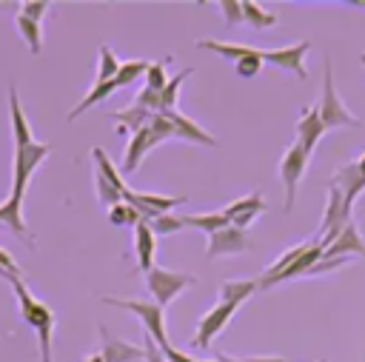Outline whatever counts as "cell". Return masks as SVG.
<instances>
[{
    "mask_svg": "<svg viewBox=\"0 0 365 362\" xmlns=\"http://www.w3.org/2000/svg\"><path fill=\"white\" fill-rule=\"evenodd\" d=\"M14 294H17V308H20V316L26 319V325L34 328L37 333V348H40V362H51V336H54V311L40 302L23 279H14L11 282Z\"/></svg>",
    "mask_w": 365,
    "mask_h": 362,
    "instance_id": "1",
    "label": "cell"
},
{
    "mask_svg": "<svg viewBox=\"0 0 365 362\" xmlns=\"http://www.w3.org/2000/svg\"><path fill=\"white\" fill-rule=\"evenodd\" d=\"M106 305H117V308H125L131 314L140 316L145 333L160 345V351H168L171 342L165 336V308H160L157 302H145V299H120V296H103Z\"/></svg>",
    "mask_w": 365,
    "mask_h": 362,
    "instance_id": "2",
    "label": "cell"
},
{
    "mask_svg": "<svg viewBox=\"0 0 365 362\" xmlns=\"http://www.w3.org/2000/svg\"><path fill=\"white\" fill-rule=\"evenodd\" d=\"M319 108V117H322V125L325 128H342V125H362L359 117H354L345 103L339 100L336 94V86H334V77H331V60H325V77H322V97L317 103Z\"/></svg>",
    "mask_w": 365,
    "mask_h": 362,
    "instance_id": "3",
    "label": "cell"
},
{
    "mask_svg": "<svg viewBox=\"0 0 365 362\" xmlns=\"http://www.w3.org/2000/svg\"><path fill=\"white\" fill-rule=\"evenodd\" d=\"M145 285L148 291L154 294V302L160 308H165L168 302H174L188 285H197V276L194 274H182V271H168V268H151L145 274Z\"/></svg>",
    "mask_w": 365,
    "mask_h": 362,
    "instance_id": "4",
    "label": "cell"
},
{
    "mask_svg": "<svg viewBox=\"0 0 365 362\" xmlns=\"http://www.w3.org/2000/svg\"><path fill=\"white\" fill-rule=\"evenodd\" d=\"M51 145L48 143H29V145H14V185H11V197L23 202V194L29 188L31 174L37 171V165L48 157Z\"/></svg>",
    "mask_w": 365,
    "mask_h": 362,
    "instance_id": "5",
    "label": "cell"
},
{
    "mask_svg": "<svg viewBox=\"0 0 365 362\" xmlns=\"http://www.w3.org/2000/svg\"><path fill=\"white\" fill-rule=\"evenodd\" d=\"M308 160H311V154H308L299 143H294V145L282 154V160H279V180H282V185H285V211L294 208L297 185H299V180H302V174H305V168H308Z\"/></svg>",
    "mask_w": 365,
    "mask_h": 362,
    "instance_id": "6",
    "label": "cell"
},
{
    "mask_svg": "<svg viewBox=\"0 0 365 362\" xmlns=\"http://www.w3.org/2000/svg\"><path fill=\"white\" fill-rule=\"evenodd\" d=\"M123 202H131L145 222L157 219L160 214H171L174 205H182L185 197H168V194H143V191H134V188H123Z\"/></svg>",
    "mask_w": 365,
    "mask_h": 362,
    "instance_id": "7",
    "label": "cell"
},
{
    "mask_svg": "<svg viewBox=\"0 0 365 362\" xmlns=\"http://www.w3.org/2000/svg\"><path fill=\"white\" fill-rule=\"evenodd\" d=\"M240 305H234V302H217L202 319H200V325H197V333H194V345L197 348H208L211 345V339L217 336V333H222V328L228 325V319L234 316V311H237Z\"/></svg>",
    "mask_w": 365,
    "mask_h": 362,
    "instance_id": "8",
    "label": "cell"
},
{
    "mask_svg": "<svg viewBox=\"0 0 365 362\" xmlns=\"http://www.w3.org/2000/svg\"><path fill=\"white\" fill-rule=\"evenodd\" d=\"M322 254H325V245L317 239V242H311V245H308V251H305L297 262H291L285 271H279V274H274V276H262V279H257V285H259V288H271V285H279V282H285V279H294V276L311 274V271H314V265L322 259Z\"/></svg>",
    "mask_w": 365,
    "mask_h": 362,
    "instance_id": "9",
    "label": "cell"
},
{
    "mask_svg": "<svg viewBox=\"0 0 365 362\" xmlns=\"http://www.w3.org/2000/svg\"><path fill=\"white\" fill-rule=\"evenodd\" d=\"M365 257V239H362V234H359V228H356V222H348L342 231H339V237L325 248V254H322V259H351V257Z\"/></svg>",
    "mask_w": 365,
    "mask_h": 362,
    "instance_id": "10",
    "label": "cell"
},
{
    "mask_svg": "<svg viewBox=\"0 0 365 362\" xmlns=\"http://www.w3.org/2000/svg\"><path fill=\"white\" fill-rule=\"evenodd\" d=\"M308 48H311V43L302 40V43L288 46V48H268V51H262V60L271 63V66H279V68H285V71H294L299 80H305L308 71H305V66H302V57L308 54Z\"/></svg>",
    "mask_w": 365,
    "mask_h": 362,
    "instance_id": "11",
    "label": "cell"
},
{
    "mask_svg": "<svg viewBox=\"0 0 365 362\" xmlns=\"http://www.w3.org/2000/svg\"><path fill=\"white\" fill-rule=\"evenodd\" d=\"M157 143H163V140L157 137V131L151 128V123H148L145 128H140L137 134H131V140H128V145H125V157H123V174L137 171V165L143 162V157H145Z\"/></svg>",
    "mask_w": 365,
    "mask_h": 362,
    "instance_id": "12",
    "label": "cell"
},
{
    "mask_svg": "<svg viewBox=\"0 0 365 362\" xmlns=\"http://www.w3.org/2000/svg\"><path fill=\"white\" fill-rule=\"evenodd\" d=\"M259 211H265V200H262L259 194H248V197L234 200L231 205L222 208V214L228 217V222L237 225V228H242V231L259 217Z\"/></svg>",
    "mask_w": 365,
    "mask_h": 362,
    "instance_id": "13",
    "label": "cell"
},
{
    "mask_svg": "<svg viewBox=\"0 0 365 362\" xmlns=\"http://www.w3.org/2000/svg\"><path fill=\"white\" fill-rule=\"evenodd\" d=\"M245 248H248L245 231L237 228V225H225L222 231L208 237V248L205 251H208V257H222V254H240Z\"/></svg>",
    "mask_w": 365,
    "mask_h": 362,
    "instance_id": "14",
    "label": "cell"
},
{
    "mask_svg": "<svg viewBox=\"0 0 365 362\" xmlns=\"http://www.w3.org/2000/svg\"><path fill=\"white\" fill-rule=\"evenodd\" d=\"M328 185L339 188V191H342V197H345V205H348V208H354L356 197L365 191V177H362V171H359V165H356V162H348V165H342V168L331 177V182H328Z\"/></svg>",
    "mask_w": 365,
    "mask_h": 362,
    "instance_id": "15",
    "label": "cell"
},
{
    "mask_svg": "<svg viewBox=\"0 0 365 362\" xmlns=\"http://www.w3.org/2000/svg\"><path fill=\"white\" fill-rule=\"evenodd\" d=\"M100 339H103V353H100L103 362H137V359L145 356L143 348H137L131 342H123V339H114L106 325H100Z\"/></svg>",
    "mask_w": 365,
    "mask_h": 362,
    "instance_id": "16",
    "label": "cell"
},
{
    "mask_svg": "<svg viewBox=\"0 0 365 362\" xmlns=\"http://www.w3.org/2000/svg\"><path fill=\"white\" fill-rule=\"evenodd\" d=\"M328 128L322 125V117H319V108L317 105H311V108H305L302 114H299V123H297V143L311 154L314 151V145L319 143V137L325 134Z\"/></svg>",
    "mask_w": 365,
    "mask_h": 362,
    "instance_id": "17",
    "label": "cell"
},
{
    "mask_svg": "<svg viewBox=\"0 0 365 362\" xmlns=\"http://www.w3.org/2000/svg\"><path fill=\"white\" fill-rule=\"evenodd\" d=\"M134 251H137V268L143 274H148L154 268V254H157V234L151 231V225L143 219L134 228Z\"/></svg>",
    "mask_w": 365,
    "mask_h": 362,
    "instance_id": "18",
    "label": "cell"
},
{
    "mask_svg": "<svg viewBox=\"0 0 365 362\" xmlns=\"http://www.w3.org/2000/svg\"><path fill=\"white\" fill-rule=\"evenodd\" d=\"M163 114L171 120V125H174V137L188 140V143H197V145H217V140H214L208 131H202V125H197L191 117L180 114L177 108H174V111H163Z\"/></svg>",
    "mask_w": 365,
    "mask_h": 362,
    "instance_id": "19",
    "label": "cell"
},
{
    "mask_svg": "<svg viewBox=\"0 0 365 362\" xmlns=\"http://www.w3.org/2000/svg\"><path fill=\"white\" fill-rule=\"evenodd\" d=\"M9 111H11V140L14 145H29L34 143V134H31V125H29V117L20 105V97H17V88L9 86Z\"/></svg>",
    "mask_w": 365,
    "mask_h": 362,
    "instance_id": "20",
    "label": "cell"
},
{
    "mask_svg": "<svg viewBox=\"0 0 365 362\" xmlns=\"http://www.w3.org/2000/svg\"><path fill=\"white\" fill-rule=\"evenodd\" d=\"M151 111L148 108H143V105H137V103H131V105H125V108H120V111H114L111 114V120H117V123H123L120 125V131H131V134H137L140 128H145L148 123H151Z\"/></svg>",
    "mask_w": 365,
    "mask_h": 362,
    "instance_id": "21",
    "label": "cell"
},
{
    "mask_svg": "<svg viewBox=\"0 0 365 362\" xmlns=\"http://www.w3.org/2000/svg\"><path fill=\"white\" fill-rule=\"evenodd\" d=\"M23 202L20 200H14V197H9L3 205H0V225L3 228H11L14 234H20L26 242L31 239V234H29V228H26V222H23Z\"/></svg>",
    "mask_w": 365,
    "mask_h": 362,
    "instance_id": "22",
    "label": "cell"
},
{
    "mask_svg": "<svg viewBox=\"0 0 365 362\" xmlns=\"http://www.w3.org/2000/svg\"><path fill=\"white\" fill-rule=\"evenodd\" d=\"M197 48H202V51H214V54L228 57V60H234V63H240L242 57H251V54L257 51L254 46H242V43H225V40H200V43H197Z\"/></svg>",
    "mask_w": 365,
    "mask_h": 362,
    "instance_id": "23",
    "label": "cell"
},
{
    "mask_svg": "<svg viewBox=\"0 0 365 362\" xmlns=\"http://www.w3.org/2000/svg\"><path fill=\"white\" fill-rule=\"evenodd\" d=\"M117 88H120V86H117L114 80H106V83H94V86H91V91H88V94H86V97H83V100H80V103H77V105L68 111V120H77L83 111L94 108L97 103H103V100H106L108 94H114Z\"/></svg>",
    "mask_w": 365,
    "mask_h": 362,
    "instance_id": "24",
    "label": "cell"
},
{
    "mask_svg": "<svg viewBox=\"0 0 365 362\" xmlns=\"http://www.w3.org/2000/svg\"><path fill=\"white\" fill-rule=\"evenodd\" d=\"M259 285L254 279H225L220 285V302H234V305H242Z\"/></svg>",
    "mask_w": 365,
    "mask_h": 362,
    "instance_id": "25",
    "label": "cell"
},
{
    "mask_svg": "<svg viewBox=\"0 0 365 362\" xmlns=\"http://www.w3.org/2000/svg\"><path fill=\"white\" fill-rule=\"evenodd\" d=\"M14 23H17L20 37L26 40L29 51H31V54H40V51H43V29H40V23L31 20V17H26V14H17Z\"/></svg>",
    "mask_w": 365,
    "mask_h": 362,
    "instance_id": "26",
    "label": "cell"
},
{
    "mask_svg": "<svg viewBox=\"0 0 365 362\" xmlns=\"http://www.w3.org/2000/svg\"><path fill=\"white\" fill-rule=\"evenodd\" d=\"M185 219V228H200V231H205L208 237L211 234H217V231H222L225 225H231L228 222V217L222 214V211H211V214H191V217H182Z\"/></svg>",
    "mask_w": 365,
    "mask_h": 362,
    "instance_id": "27",
    "label": "cell"
},
{
    "mask_svg": "<svg viewBox=\"0 0 365 362\" xmlns=\"http://www.w3.org/2000/svg\"><path fill=\"white\" fill-rule=\"evenodd\" d=\"M91 157H94L97 174H103V177H106V180H108L114 188H120V191H123V188H125V180H123V174L114 168V162L108 160V154H106L103 148H97V145H94V148H91Z\"/></svg>",
    "mask_w": 365,
    "mask_h": 362,
    "instance_id": "28",
    "label": "cell"
},
{
    "mask_svg": "<svg viewBox=\"0 0 365 362\" xmlns=\"http://www.w3.org/2000/svg\"><path fill=\"white\" fill-rule=\"evenodd\" d=\"M242 17L254 29H271V26H277V14L268 11V9H262V6H257V3H251V0H242Z\"/></svg>",
    "mask_w": 365,
    "mask_h": 362,
    "instance_id": "29",
    "label": "cell"
},
{
    "mask_svg": "<svg viewBox=\"0 0 365 362\" xmlns=\"http://www.w3.org/2000/svg\"><path fill=\"white\" fill-rule=\"evenodd\" d=\"M120 57L111 51V46H100V68H97V77L94 83H106V80H114L117 71H120Z\"/></svg>",
    "mask_w": 365,
    "mask_h": 362,
    "instance_id": "30",
    "label": "cell"
},
{
    "mask_svg": "<svg viewBox=\"0 0 365 362\" xmlns=\"http://www.w3.org/2000/svg\"><path fill=\"white\" fill-rule=\"evenodd\" d=\"M191 74V68H185V71H180L177 77H171L168 80V86L160 91V103H163V111H174L177 108V94H180V88H182V80ZM160 111V114H163Z\"/></svg>",
    "mask_w": 365,
    "mask_h": 362,
    "instance_id": "31",
    "label": "cell"
},
{
    "mask_svg": "<svg viewBox=\"0 0 365 362\" xmlns=\"http://www.w3.org/2000/svg\"><path fill=\"white\" fill-rule=\"evenodd\" d=\"M108 219H111L114 225H134V228H137V222H143V214H140L131 202H120V205L108 208Z\"/></svg>",
    "mask_w": 365,
    "mask_h": 362,
    "instance_id": "32",
    "label": "cell"
},
{
    "mask_svg": "<svg viewBox=\"0 0 365 362\" xmlns=\"http://www.w3.org/2000/svg\"><path fill=\"white\" fill-rule=\"evenodd\" d=\"M145 71H148V63H145V60H128V63H123V66H120V71H117L114 83L123 88V86H128V83L140 80Z\"/></svg>",
    "mask_w": 365,
    "mask_h": 362,
    "instance_id": "33",
    "label": "cell"
},
{
    "mask_svg": "<svg viewBox=\"0 0 365 362\" xmlns=\"http://www.w3.org/2000/svg\"><path fill=\"white\" fill-rule=\"evenodd\" d=\"M148 225H151V231H154L157 237H165V234H177V231H182V228H185V219H182L180 214H160V217L151 219Z\"/></svg>",
    "mask_w": 365,
    "mask_h": 362,
    "instance_id": "34",
    "label": "cell"
},
{
    "mask_svg": "<svg viewBox=\"0 0 365 362\" xmlns=\"http://www.w3.org/2000/svg\"><path fill=\"white\" fill-rule=\"evenodd\" d=\"M308 245H311V242H299V245H294L291 251H285L282 257H277V259L271 262V268L265 271V276H274V274H279V271H285V268H288L291 262H297V259H299V257H302V254L308 251Z\"/></svg>",
    "mask_w": 365,
    "mask_h": 362,
    "instance_id": "35",
    "label": "cell"
},
{
    "mask_svg": "<svg viewBox=\"0 0 365 362\" xmlns=\"http://www.w3.org/2000/svg\"><path fill=\"white\" fill-rule=\"evenodd\" d=\"M168 74H165V63L160 60V63H148V71H145V86L151 88V91H163L165 86H168Z\"/></svg>",
    "mask_w": 365,
    "mask_h": 362,
    "instance_id": "36",
    "label": "cell"
},
{
    "mask_svg": "<svg viewBox=\"0 0 365 362\" xmlns=\"http://www.w3.org/2000/svg\"><path fill=\"white\" fill-rule=\"evenodd\" d=\"M262 63H265V60H262V51L257 48L251 57H242V60L234 63V66H237V74H240V77H254V74L262 68Z\"/></svg>",
    "mask_w": 365,
    "mask_h": 362,
    "instance_id": "37",
    "label": "cell"
},
{
    "mask_svg": "<svg viewBox=\"0 0 365 362\" xmlns=\"http://www.w3.org/2000/svg\"><path fill=\"white\" fill-rule=\"evenodd\" d=\"M217 9H222V17H225L228 26H237L240 20H245V17H242V3H240V0H220Z\"/></svg>",
    "mask_w": 365,
    "mask_h": 362,
    "instance_id": "38",
    "label": "cell"
},
{
    "mask_svg": "<svg viewBox=\"0 0 365 362\" xmlns=\"http://www.w3.org/2000/svg\"><path fill=\"white\" fill-rule=\"evenodd\" d=\"M0 276H6L9 282H14V279H23V271H20V265L14 262V257L11 254H6L3 248H0Z\"/></svg>",
    "mask_w": 365,
    "mask_h": 362,
    "instance_id": "39",
    "label": "cell"
},
{
    "mask_svg": "<svg viewBox=\"0 0 365 362\" xmlns=\"http://www.w3.org/2000/svg\"><path fill=\"white\" fill-rule=\"evenodd\" d=\"M46 11H48V3H43V0H37V3H31V0H29V3H23V6H20V14H26V17L37 20V23L43 20V14H46Z\"/></svg>",
    "mask_w": 365,
    "mask_h": 362,
    "instance_id": "40",
    "label": "cell"
},
{
    "mask_svg": "<svg viewBox=\"0 0 365 362\" xmlns=\"http://www.w3.org/2000/svg\"><path fill=\"white\" fill-rule=\"evenodd\" d=\"M143 351H145V356H143L145 362H168V359H165V353L160 351V345H157V342H154V339H151L148 333H145V342H143Z\"/></svg>",
    "mask_w": 365,
    "mask_h": 362,
    "instance_id": "41",
    "label": "cell"
},
{
    "mask_svg": "<svg viewBox=\"0 0 365 362\" xmlns=\"http://www.w3.org/2000/svg\"><path fill=\"white\" fill-rule=\"evenodd\" d=\"M245 362H288V359H282V356H248Z\"/></svg>",
    "mask_w": 365,
    "mask_h": 362,
    "instance_id": "42",
    "label": "cell"
},
{
    "mask_svg": "<svg viewBox=\"0 0 365 362\" xmlns=\"http://www.w3.org/2000/svg\"><path fill=\"white\" fill-rule=\"evenodd\" d=\"M217 362H245V359H237V356H228V353H217Z\"/></svg>",
    "mask_w": 365,
    "mask_h": 362,
    "instance_id": "43",
    "label": "cell"
},
{
    "mask_svg": "<svg viewBox=\"0 0 365 362\" xmlns=\"http://www.w3.org/2000/svg\"><path fill=\"white\" fill-rule=\"evenodd\" d=\"M356 165H359V171H362V177H365V154L356 160Z\"/></svg>",
    "mask_w": 365,
    "mask_h": 362,
    "instance_id": "44",
    "label": "cell"
},
{
    "mask_svg": "<svg viewBox=\"0 0 365 362\" xmlns=\"http://www.w3.org/2000/svg\"><path fill=\"white\" fill-rule=\"evenodd\" d=\"M362 66H365V54H362Z\"/></svg>",
    "mask_w": 365,
    "mask_h": 362,
    "instance_id": "45",
    "label": "cell"
},
{
    "mask_svg": "<svg viewBox=\"0 0 365 362\" xmlns=\"http://www.w3.org/2000/svg\"><path fill=\"white\" fill-rule=\"evenodd\" d=\"M208 362H217V359H208Z\"/></svg>",
    "mask_w": 365,
    "mask_h": 362,
    "instance_id": "46",
    "label": "cell"
},
{
    "mask_svg": "<svg viewBox=\"0 0 365 362\" xmlns=\"http://www.w3.org/2000/svg\"><path fill=\"white\" fill-rule=\"evenodd\" d=\"M317 362H325V359H317Z\"/></svg>",
    "mask_w": 365,
    "mask_h": 362,
    "instance_id": "47",
    "label": "cell"
}]
</instances>
